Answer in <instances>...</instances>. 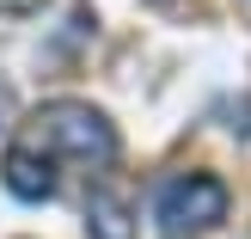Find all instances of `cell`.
<instances>
[{
    "mask_svg": "<svg viewBox=\"0 0 251 239\" xmlns=\"http://www.w3.org/2000/svg\"><path fill=\"white\" fill-rule=\"evenodd\" d=\"M25 141L43 147V154L74 159V166H86V172L117 159V129H110V117L92 110L86 98H49L31 117V135H25Z\"/></svg>",
    "mask_w": 251,
    "mask_h": 239,
    "instance_id": "cell-1",
    "label": "cell"
},
{
    "mask_svg": "<svg viewBox=\"0 0 251 239\" xmlns=\"http://www.w3.org/2000/svg\"><path fill=\"white\" fill-rule=\"evenodd\" d=\"M227 203L233 196L215 172H172L153 196V215L166 227V239H196V233H215L227 221Z\"/></svg>",
    "mask_w": 251,
    "mask_h": 239,
    "instance_id": "cell-2",
    "label": "cell"
},
{
    "mask_svg": "<svg viewBox=\"0 0 251 239\" xmlns=\"http://www.w3.org/2000/svg\"><path fill=\"white\" fill-rule=\"evenodd\" d=\"M0 178H6V190L19 196V203H49L55 196V172H49V154L31 141H12L6 159H0Z\"/></svg>",
    "mask_w": 251,
    "mask_h": 239,
    "instance_id": "cell-3",
    "label": "cell"
},
{
    "mask_svg": "<svg viewBox=\"0 0 251 239\" xmlns=\"http://www.w3.org/2000/svg\"><path fill=\"white\" fill-rule=\"evenodd\" d=\"M86 239H135V215L117 190H86Z\"/></svg>",
    "mask_w": 251,
    "mask_h": 239,
    "instance_id": "cell-4",
    "label": "cell"
},
{
    "mask_svg": "<svg viewBox=\"0 0 251 239\" xmlns=\"http://www.w3.org/2000/svg\"><path fill=\"white\" fill-rule=\"evenodd\" d=\"M12 110H19V98H12V86H6V74H0V135L12 129Z\"/></svg>",
    "mask_w": 251,
    "mask_h": 239,
    "instance_id": "cell-5",
    "label": "cell"
},
{
    "mask_svg": "<svg viewBox=\"0 0 251 239\" xmlns=\"http://www.w3.org/2000/svg\"><path fill=\"white\" fill-rule=\"evenodd\" d=\"M0 12L6 19H25V12H43V0H0Z\"/></svg>",
    "mask_w": 251,
    "mask_h": 239,
    "instance_id": "cell-6",
    "label": "cell"
}]
</instances>
